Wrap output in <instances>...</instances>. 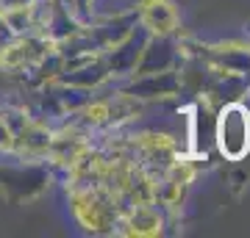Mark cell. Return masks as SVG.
I'll return each mask as SVG.
<instances>
[{"label":"cell","instance_id":"6da1fadb","mask_svg":"<svg viewBox=\"0 0 250 238\" xmlns=\"http://www.w3.org/2000/svg\"><path fill=\"white\" fill-rule=\"evenodd\" d=\"M217 144L223 155L239 161L250 150V114L242 106H228L217 125Z\"/></svg>","mask_w":250,"mask_h":238}]
</instances>
